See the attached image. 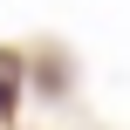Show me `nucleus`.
<instances>
[{"instance_id":"nucleus-1","label":"nucleus","mask_w":130,"mask_h":130,"mask_svg":"<svg viewBox=\"0 0 130 130\" xmlns=\"http://www.w3.org/2000/svg\"><path fill=\"white\" fill-rule=\"evenodd\" d=\"M0 110H14V75L0 69Z\"/></svg>"}]
</instances>
